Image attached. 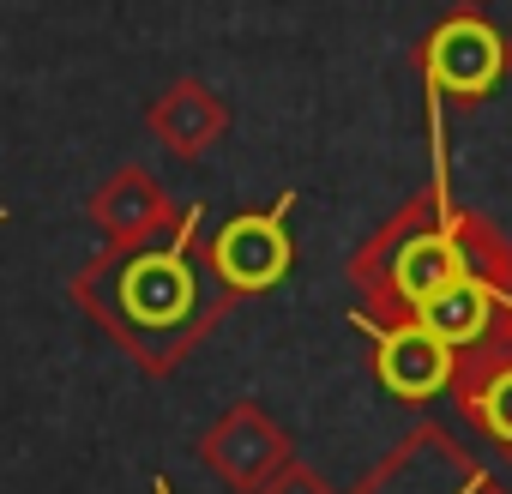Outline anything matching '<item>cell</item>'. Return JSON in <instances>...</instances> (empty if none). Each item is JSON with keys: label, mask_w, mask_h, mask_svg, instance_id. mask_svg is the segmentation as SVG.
I'll list each match as a JSON object with an SVG mask.
<instances>
[{"label": "cell", "mask_w": 512, "mask_h": 494, "mask_svg": "<svg viewBox=\"0 0 512 494\" xmlns=\"http://www.w3.org/2000/svg\"><path fill=\"white\" fill-rule=\"evenodd\" d=\"M199 235H205V205H187L175 235L133 247V254H109L103 247L67 284L73 308L145 380H169L199 350V338L235 314V296L211 278L199 254Z\"/></svg>", "instance_id": "6da1fadb"}, {"label": "cell", "mask_w": 512, "mask_h": 494, "mask_svg": "<svg viewBox=\"0 0 512 494\" xmlns=\"http://www.w3.org/2000/svg\"><path fill=\"white\" fill-rule=\"evenodd\" d=\"M229 103L205 85V79H175V85H163L151 103H145V127H151V139L175 157V163H199L223 133H229Z\"/></svg>", "instance_id": "30bf717a"}, {"label": "cell", "mask_w": 512, "mask_h": 494, "mask_svg": "<svg viewBox=\"0 0 512 494\" xmlns=\"http://www.w3.org/2000/svg\"><path fill=\"white\" fill-rule=\"evenodd\" d=\"M199 464L223 482V488H235V494H260V482H272V470H284L290 458H296V440H290V428L260 404V398H235V404H223L211 422H205V434H199Z\"/></svg>", "instance_id": "52a82bcc"}, {"label": "cell", "mask_w": 512, "mask_h": 494, "mask_svg": "<svg viewBox=\"0 0 512 494\" xmlns=\"http://www.w3.org/2000/svg\"><path fill=\"white\" fill-rule=\"evenodd\" d=\"M458 410L476 422V434H488V440H494V452H500V458H512V368L488 374V380L458 404Z\"/></svg>", "instance_id": "8fae6325"}, {"label": "cell", "mask_w": 512, "mask_h": 494, "mask_svg": "<svg viewBox=\"0 0 512 494\" xmlns=\"http://www.w3.org/2000/svg\"><path fill=\"white\" fill-rule=\"evenodd\" d=\"M344 494H506L488 464H476L446 422H416L380 464H368Z\"/></svg>", "instance_id": "8992f818"}, {"label": "cell", "mask_w": 512, "mask_h": 494, "mask_svg": "<svg viewBox=\"0 0 512 494\" xmlns=\"http://www.w3.org/2000/svg\"><path fill=\"white\" fill-rule=\"evenodd\" d=\"M416 79L434 103H452V109H476L488 103L506 79H512V31L494 25L482 7H464L446 13L422 43H416Z\"/></svg>", "instance_id": "3957f363"}, {"label": "cell", "mask_w": 512, "mask_h": 494, "mask_svg": "<svg viewBox=\"0 0 512 494\" xmlns=\"http://www.w3.org/2000/svg\"><path fill=\"white\" fill-rule=\"evenodd\" d=\"M181 211H187V205H175V199L163 193V181H157L145 163L109 169V175L91 187V199H85V223L103 235L109 254H133V247H151V241L175 235Z\"/></svg>", "instance_id": "ba28073f"}, {"label": "cell", "mask_w": 512, "mask_h": 494, "mask_svg": "<svg viewBox=\"0 0 512 494\" xmlns=\"http://www.w3.org/2000/svg\"><path fill=\"white\" fill-rule=\"evenodd\" d=\"M464 278H488L500 290H512V241L470 205L446 199V169H434V181L404 199L356 254H350V290H356V332H380V326H410L422 314V302H434L440 290L464 284Z\"/></svg>", "instance_id": "7a4b0ae2"}, {"label": "cell", "mask_w": 512, "mask_h": 494, "mask_svg": "<svg viewBox=\"0 0 512 494\" xmlns=\"http://www.w3.org/2000/svg\"><path fill=\"white\" fill-rule=\"evenodd\" d=\"M470 7H488V0H470Z\"/></svg>", "instance_id": "5bb4252c"}, {"label": "cell", "mask_w": 512, "mask_h": 494, "mask_svg": "<svg viewBox=\"0 0 512 494\" xmlns=\"http://www.w3.org/2000/svg\"><path fill=\"white\" fill-rule=\"evenodd\" d=\"M368 338H374V380H380L386 398L422 410V404H434V398L452 392V350H446L422 320H410V326H380V332H368Z\"/></svg>", "instance_id": "9c48e42d"}, {"label": "cell", "mask_w": 512, "mask_h": 494, "mask_svg": "<svg viewBox=\"0 0 512 494\" xmlns=\"http://www.w3.org/2000/svg\"><path fill=\"white\" fill-rule=\"evenodd\" d=\"M416 320L452 350V392H446L452 404H464L488 374L512 368V290L488 278H464L434 302H422Z\"/></svg>", "instance_id": "277c9868"}, {"label": "cell", "mask_w": 512, "mask_h": 494, "mask_svg": "<svg viewBox=\"0 0 512 494\" xmlns=\"http://www.w3.org/2000/svg\"><path fill=\"white\" fill-rule=\"evenodd\" d=\"M260 494H338L314 464H302V458H290L284 470H272V482H260Z\"/></svg>", "instance_id": "7c38bea8"}, {"label": "cell", "mask_w": 512, "mask_h": 494, "mask_svg": "<svg viewBox=\"0 0 512 494\" xmlns=\"http://www.w3.org/2000/svg\"><path fill=\"white\" fill-rule=\"evenodd\" d=\"M290 211L296 193H278L266 211H235L229 223H217L205 235V266L211 278L247 302V296H266L296 272V241H290Z\"/></svg>", "instance_id": "5b68a950"}, {"label": "cell", "mask_w": 512, "mask_h": 494, "mask_svg": "<svg viewBox=\"0 0 512 494\" xmlns=\"http://www.w3.org/2000/svg\"><path fill=\"white\" fill-rule=\"evenodd\" d=\"M7 217H13V211H7V205H0V223H7Z\"/></svg>", "instance_id": "4fadbf2b"}]
</instances>
